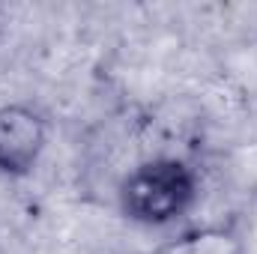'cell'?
Segmentation results:
<instances>
[{
	"label": "cell",
	"instance_id": "6da1fadb",
	"mask_svg": "<svg viewBox=\"0 0 257 254\" xmlns=\"http://www.w3.org/2000/svg\"><path fill=\"white\" fill-rule=\"evenodd\" d=\"M200 194V177L186 159L156 156L128 171L120 183V209L141 227H165L180 221Z\"/></svg>",
	"mask_w": 257,
	"mask_h": 254
},
{
	"label": "cell",
	"instance_id": "7a4b0ae2",
	"mask_svg": "<svg viewBox=\"0 0 257 254\" xmlns=\"http://www.w3.org/2000/svg\"><path fill=\"white\" fill-rule=\"evenodd\" d=\"M48 147V120L24 102L0 105V177L24 180L36 171Z\"/></svg>",
	"mask_w": 257,
	"mask_h": 254
},
{
	"label": "cell",
	"instance_id": "3957f363",
	"mask_svg": "<svg viewBox=\"0 0 257 254\" xmlns=\"http://www.w3.org/2000/svg\"><path fill=\"white\" fill-rule=\"evenodd\" d=\"M156 254H248L245 239L224 224H203L165 242Z\"/></svg>",
	"mask_w": 257,
	"mask_h": 254
}]
</instances>
